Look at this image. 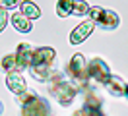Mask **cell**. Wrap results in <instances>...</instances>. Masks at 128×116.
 Here are the masks:
<instances>
[{
	"mask_svg": "<svg viewBox=\"0 0 128 116\" xmlns=\"http://www.w3.org/2000/svg\"><path fill=\"white\" fill-rule=\"evenodd\" d=\"M48 83V93L54 97L62 107H70L74 103V99L78 97V85L70 81L68 77L64 76L62 72H52L47 79Z\"/></svg>",
	"mask_w": 128,
	"mask_h": 116,
	"instance_id": "6da1fadb",
	"label": "cell"
},
{
	"mask_svg": "<svg viewBox=\"0 0 128 116\" xmlns=\"http://www.w3.org/2000/svg\"><path fill=\"white\" fill-rule=\"evenodd\" d=\"M56 58V52L52 46H41L33 50V58L29 64V74L37 81H47L52 74V62Z\"/></svg>",
	"mask_w": 128,
	"mask_h": 116,
	"instance_id": "7a4b0ae2",
	"label": "cell"
},
{
	"mask_svg": "<svg viewBox=\"0 0 128 116\" xmlns=\"http://www.w3.org/2000/svg\"><path fill=\"white\" fill-rule=\"evenodd\" d=\"M18 103L22 105V116H50V108L45 99L31 89H25L18 95Z\"/></svg>",
	"mask_w": 128,
	"mask_h": 116,
	"instance_id": "3957f363",
	"label": "cell"
},
{
	"mask_svg": "<svg viewBox=\"0 0 128 116\" xmlns=\"http://www.w3.org/2000/svg\"><path fill=\"white\" fill-rule=\"evenodd\" d=\"M89 21H93V25L101 27L103 31H112L120 25V17L116 12L112 10H107V8L101 6H89Z\"/></svg>",
	"mask_w": 128,
	"mask_h": 116,
	"instance_id": "277c9868",
	"label": "cell"
},
{
	"mask_svg": "<svg viewBox=\"0 0 128 116\" xmlns=\"http://www.w3.org/2000/svg\"><path fill=\"white\" fill-rule=\"evenodd\" d=\"M68 74H70V77H72L76 83L80 85H86L88 83V60H86V56L80 52H76L70 58V62H68ZM78 87V89H80Z\"/></svg>",
	"mask_w": 128,
	"mask_h": 116,
	"instance_id": "5b68a950",
	"label": "cell"
},
{
	"mask_svg": "<svg viewBox=\"0 0 128 116\" xmlns=\"http://www.w3.org/2000/svg\"><path fill=\"white\" fill-rule=\"evenodd\" d=\"M111 76V70H109V64L103 60V58H91L88 62V77L95 83H105L107 77Z\"/></svg>",
	"mask_w": 128,
	"mask_h": 116,
	"instance_id": "8992f818",
	"label": "cell"
},
{
	"mask_svg": "<svg viewBox=\"0 0 128 116\" xmlns=\"http://www.w3.org/2000/svg\"><path fill=\"white\" fill-rule=\"evenodd\" d=\"M33 48L29 43H20L16 46V52H14V58H16V72H24L25 68H29L31 64V58H33Z\"/></svg>",
	"mask_w": 128,
	"mask_h": 116,
	"instance_id": "52a82bcc",
	"label": "cell"
},
{
	"mask_svg": "<svg viewBox=\"0 0 128 116\" xmlns=\"http://www.w3.org/2000/svg\"><path fill=\"white\" fill-rule=\"evenodd\" d=\"M74 116H105L103 107H101V101L97 99L95 95H88L84 107L78 108V110L74 112Z\"/></svg>",
	"mask_w": 128,
	"mask_h": 116,
	"instance_id": "ba28073f",
	"label": "cell"
},
{
	"mask_svg": "<svg viewBox=\"0 0 128 116\" xmlns=\"http://www.w3.org/2000/svg\"><path fill=\"white\" fill-rule=\"evenodd\" d=\"M105 89H107V93L109 95H112V97H124V93H126V81L122 79L120 76H109L107 77V81H105Z\"/></svg>",
	"mask_w": 128,
	"mask_h": 116,
	"instance_id": "9c48e42d",
	"label": "cell"
},
{
	"mask_svg": "<svg viewBox=\"0 0 128 116\" xmlns=\"http://www.w3.org/2000/svg\"><path fill=\"white\" fill-rule=\"evenodd\" d=\"M93 27H95V25H93V21H89V19L82 21L76 29H72V33H70V43H72V45H80V43H84V41L91 35Z\"/></svg>",
	"mask_w": 128,
	"mask_h": 116,
	"instance_id": "30bf717a",
	"label": "cell"
},
{
	"mask_svg": "<svg viewBox=\"0 0 128 116\" xmlns=\"http://www.w3.org/2000/svg\"><path fill=\"white\" fill-rule=\"evenodd\" d=\"M6 87H8L14 95H20V93H24L25 89H27V87H25V79L20 72H10V74H6Z\"/></svg>",
	"mask_w": 128,
	"mask_h": 116,
	"instance_id": "8fae6325",
	"label": "cell"
},
{
	"mask_svg": "<svg viewBox=\"0 0 128 116\" xmlns=\"http://www.w3.org/2000/svg\"><path fill=\"white\" fill-rule=\"evenodd\" d=\"M20 14H24L27 19H37L41 17V10L39 6L31 2V0H22V4H20Z\"/></svg>",
	"mask_w": 128,
	"mask_h": 116,
	"instance_id": "7c38bea8",
	"label": "cell"
},
{
	"mask_svg": "<svg viewBox=\"0 0 128 116\" xmlns=\"http://www.w3.org/2000/svg\"><path fill=\"white\" fill-rule=\"evenodd\" d=\"M10 19H12V25L16 27V31H20V33H29V31H31V19H27L24 14L18 12V14H14Z\"/></svg>",
	"mask_w": 128,
	"mask_h": 116,
	"instance_id": "4fadbf2b",
	"label": "cell"
},
{
	"mask_svg": "<svg viewBox=\"0 0 128 116\" xmlns=\"http://www.w3.org/2000/svg\"><path fill=\"white\" fill-rule=\"evenodd\" d=\"M72 4H74V0H58L56 2V15L58 17L72 15Z\"/></svg>",
	"mask_w": 128,
	"mask_h": 116,
	"instance_id": "5bb4252c",
	"label": "cell"
},
{
	"mask_svg": "<svg viewBox=\"0 0 128 116\" xmlns=\"http://www.w3.org/2000/svg\"><path fill=\"white\" fill-rule=\"evenodd\" d=\"M88 12H89V4L86 0H74L72 15H88Z\"/></svg>",
	"mask_w": 128,
	"mask_h": 116,
	"instance_id": "9a60e30c",
	"label": "cell"
},
{
	"mask_svg": "<svg viewBox=\"0 0 128 116\" xmlns=\"http://www.w3.org/2000/svg\"><path fill=\"white\" fill-rule=\"evenodd\" d=\"M2 68H4L6 74L16 72V58H14V52H12V54H6V56L2 58Z\"/></svg>",
	"mask_w": 128,
	"mask_h": 116,
	"instance_id": "2e32d148",
	"label": "cell"
},
{
	"mask_svg": "<svg viewBox=\"0 0 128 116\" xmlns=\"http://www.w3.org/2000/svg\"><path fill=\"white\" fill-rule=\"evenodd\" d=\"M22 4V0H0V10L8 12V10H14Z\"/></svg>",
	"mask_w": 128,
	"mask_h": 116,
	"instance_id": "e0dca14e",
	"label": "cell"
},
{
	"mask_svg": "<svg viewBox=\"0 0 128 116\" xmlns=\"http://www.w3.org/2000/svg\"><path fill=\"white\" fill-rule=\"evenodd\" d=\"M6 25H8V12L0 10V31L6 29Z\"/></svg>",
	"mask_w": 128,
	"mask_h": 116,
	"instance_id": "ac0fdd59",
	"label": "cell"
},
{
	"mask_svg": "<svg viewBox=\"0 0 128 116\" xmlns=\"http://www.w3.org/2000/svg\"><path fill=\"white\" fill-rule=\"evenodd\" d=\"M124 97L128 99V83H126V93H124Z\"/></svg>",
	"mask_w": 128,
	"mask_h": 116,
	"instance_id": "d6986e66",
	"label": "cell"
},
{
	"mask_svg": "<svg viewBox=\"0 0 128 116\" xmlns=\"http://www.w3.org/2000/svg\"><path fill=\"white\" fill-rule=\"evenodd\" d=\"M0 114H2V103H0Z\"/></svg>",
	"mask_w": 128,
	"mask_h": 116,
	"instance_id": "ffe728a7",
	"label": "cell"
}]
</instances>
